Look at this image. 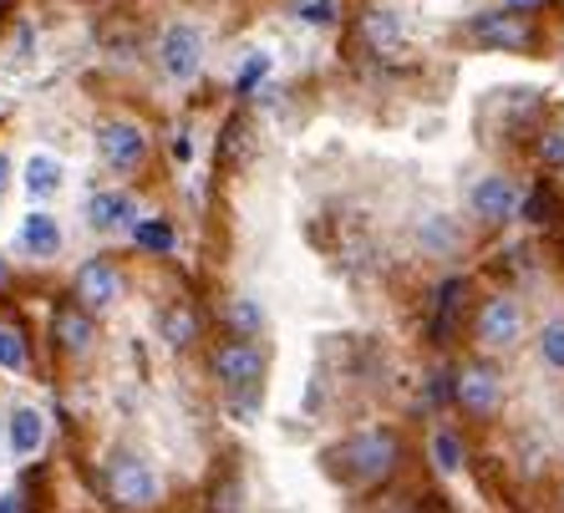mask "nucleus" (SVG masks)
Returning a JSON list of instances; mask_svg holds the SVG:
<instances>
[{"mask_svg": "<svg viewBox=\"0 0 564 513\" xmlns=\"http://www.w3.org/2000/svg\"><path fill=\"white\" fill-rule=\"evenodd\" d=\"M62 188V163L52 153H31L26 159V194L31 198H52Z\"/></svg>", "mask_w": 564, "mask_h": 513, "instance_id": "18", "label": "nucleus"}, {"mask_svg": "<svg viewBox=\"0 0 564 513\" xmlns=\"http://www.w3.org/2000/svg\"><path fill=\"white\" fill-rule=\"evenodd\" d=\"M21 250L36 254V260H52V254L62 250V225H56V214L36 209L21 219Z\"/></svg>", "mask_w": 564, "mask_h": 513, "instance_id": "15", "label": "nucleus"}, {"mask_svg": "<svg viewBox=\"0 0 564 513\" xmlns=\"http://www.w3.org/2000/svg\"><path fill=\"white\" fill-rule=\"evenodd\" d=\"M412 244H417L422 260H458L468 250V234L447 209H422L412 219Z\"/></svg>", "mask_w": 564, "mask_h": 513, "instance_id": "4", "label": "nucleus"}, {"mask_svg": "<svg viewBox=\"0 0 564 513\" xmlns=\"http://www.w3.org/2000/svg\"><path fill=\"white\" fill-rule=\"evenodd\" d=\"M264 72H270V56L254 52L250 62L239 66V77H235V92H254V81H264Z\"/></svg>", "mask_w": 564, "mask_h": 513, "instance_id": "26", "label": "nucleus"}, {"mask_svg": "<svg viewBox=\"0 0 564 513\" xmlns=\"http://www.w3.org/2000/svg\"><path fill=\"white\" fill-rule=\"evenodd\" d=\"M361 41L381 56L402 52V41H408V15L397 11V6H371V11L361 15Z\"/></svg>", "mask_w": 564, "mask_h": 513, "instance_id": "12", "label": "nucleus"}, {"mask_svg": "<svg viewBox=\"0 0 564 513\" xmlns=\"http://www.w3.org/2000/svg\"><path fill=\"white\" fill-rule=\"evenodd\" d=\"M453 402H458L468 417H494V412L503 407V382H499V371L484 367V361L463 367L458 382H453Z\"/></svg>", "mask_w": 564, "mask_h": 513, "instance_id": "7", "label": "nucleus"}, {"mask_svg": "<svg viewBox=\"0 0 564 513\" xmlns=\"http://www.w3.org/2000/svg\"><path fill=\"white\" fill-rule=\"evenodd\" d=\"M72 295H77V305L87 310V316L112 310V305L122 301V275L107 260H87L77 270V280H72Z\"/></svg>", "mask_w": 564, "mask_h": 513, "instance_id": "10", "label": "nucleus"}, {"mask_svg": "<svg viewBox=\"0 0 564 513\" xmlns=\"http://www.w3.org/2000/svg\"><path fill=\"white\" fill-rule=\"evenodd\" d=\"M6 188H11V159L0 153V194H6Z\"/></svg>", "mask_w": 564, "mask_h": 513, "instance_id": "30", "label": "nucleus"}, {"mask_svg": "<svg viewBox=\"0 0 564 513\" xmlns=\"http://www.w3.org/2000/svg\"><path fill=\"white\" fill-rule=\"evenodd\" d=\"M6 443H11L15 458H36L41 443H46V417L36 407H15L11 427H6Z\"/></svg>", "mask_w": 564, "mask_h": 513, "instance_id": "16", "label": "nucleus"}, {"mask_svg": "<svg viewBox=\"0 0 564 513\" xmlns=\"http://www.w3.org/2000/svg\"><path fill=\"white\" fill-rule=\"evenodd\" d=\"M427 458H433V468L443 478H453V473H463L468 452H463V437L453 433V427H437V433L427 437Z\"/></svg>", "mask_w": 564, "mask_h": 513, "instance_id": "17", "label": "nucleus"}, {"mask_svg": "<svg viewBox=\"0 0 564 513\" xmlns=\"http://www.w3.org/2000/svg\"><path fill=\"white\" fill-rule=\"evenodd\" d=\"M52 336H56V346H62L66 356H82L87 346H93L97 326H93V316H87L82 305H62V310L52 316Z\"/></svg>", "mask_w": 564, "mask_h": 513, "instance_id": "14", "label": "nucleus"}, {"mask_svg": "<svg viewBox=\"0 0 564 513\" xmlns=\"http://www.w3.org/2000/svg\"><path fill=\"white\" fill-rule=\"evenodd\" d=\"M519 214H524L529 225H550V214H554L550 194H544V188H534V194H524V198H519Z\"/></svg>", "mask_w": 564, "mask_h": 513, "instance_id": "25", "label": "nucleus"}, {"mask_svg": "<svg viewBox=\"0 0 564 513\" xmlns=\"http://www.w3.org/2000/svg\"><path fill=\"white\" fill-rule=\"evenodd\" d=\"M534 351H539V361H544V367L564 376V316H550L544 326H539Z\"/></svg>", "mask_w": 564, "mask_h": 513, "instance_id": "20", "label": "nucleus"}, {"mask_svg": "<svg viewBox=\"0 0 564 513\" xmlns=\"http://www.w3.org/2000/svg\"><path fill=\"white\" fill-rule=\"evenodd\" d=\"M0 513H21V499H15V493H6V499H0Z\"/></svg>", "mask_w": 564, "mask_h": 513, "instance_id": "31", "label": "nucleus"}, {"mask_svg": "<svg viewBox=\"0 0 564 513\" xmlns=\"http://www.w3.org/2000/svg\"><path fill=\"white\" fill-rule=\"evenodd\" d=\"M0 371H26V341L15 330H0Z\"/></svg>", "mask_w": 564, "mask_h": 513, "instance_id": "24", "label": "nucleus"}, {"mask_svg": "<svg viewBox=\"0 0 564 513\" xmlns=\"http://www.w3.org/2000/svg\"><path fill=\"white\" fill-rule=\"evenodd\" d=\"M194 330H198V320L188 316V310H169V316H163V341H169L173 351L194 341Z\"/></svg>", "mask_w": 564, "mask_h": 513, "instance_id": "22", "label": "nucleus"}, {"mask_svg": "<svg viewBox=\"0 0 564 513\" xmlns=\"http://www.w3.org/2000/svg\"><path fill=\"white\" fill-rule=\"evenodd\" d=\"M468 214L484 219V225H513V219H519V188H513L503 173H484V178H473V188H468Z\"/></svg>", "mask_w": 564, "mask_h": 513, "instance_id": "9", "label": "nucleus"}, {"mask_svg": "<svg viewBox=\"0 0 564 513\" xmlns=\"http://www.w3.org/2000/svg\"><path fill=\"white\" fill-rule=\"evenodd\" d=\"M330 462H341V478L346 483H381V478L397 473V462H402V443H397V433H387V427H367V433L346 437L341 448L330 452Z\"/></svg>", "mask_w": 564, "mask_h": 513, "instance_id": "1", "label": "nucleus"}, {"mask_svg": "<svg viewBox=\"0 0 564 513\" xmlns=\"http://www.w3.org/2000/svg\"><path fill=\"white\" fill-rule=\"evenodd\" d=\"M214 376H219L224 392H254L264 376V351L254 341H224L214 351Z\"/></svg>", "mask_w": 564, "mask_h": 513, "instance_id": "6", "label": "nucleus"}, {"mask_svg": "<svg viewBox=\"0 0 564 513\" xmlns=\"http://www.w3.org/2000/svg\"><path fill=\"white\" fill-rule=\"evenodd\" d=\"M188 153H194V148H188V138H173V159L188 163Z\"/></svg>", "mask_w": 564, "mask_h": 513, "instance_id": "29", "label": "nucleus"}, {"mask_svg": "<svg viewBox=\"0 0 564 513\" xmlns=\"http://www.w3.org/2000/svg\"><path fill=\"white\" fill-rule=\"evenodd\" d=\"M524 305L513 301V295H488L484 305H478V316H473V336H478V346L494 356L513 351V346L524 341Z\"/></svg>", "mask_w": 564, "mask_h": 513, "instance_id": "3", "label": "nucleus"}, {"mask_svg": "<svg viewBox=\"0 0 564 513\" xmlns=\"http://www.w3.org/2000/svg\"><path fill=\"white\" fill-rule=\"evenodd\" d=\"M468 36L484 41V46H499V52H519L529 41V26H524V15H513V11H484L468 21Z\"/></svg>", "mask_w": 564, "mask_h": 513, "instance_id": "11", "label": "nucleus"}, {"mask_svg": "<svg viewBox=\"0 0 564 513\" xmlns=\"http://www.w3.org/2000/svg\"><path fill=\"white\" fill-rule=\"evenodd\" d=\"M132 239H138V250H153V254H173V244H178L169 219H138V225H132Z\"/></svg>", "mask_w": 564, "mask_h": 513, "instance_id": "21", "label": "nucleus"}, {"mask_svg": "<svg viewBox=\"0 0 564 513\" xmlns=\"http://www.w3.org/2000/svg\"><path fill=\"white\" fill-rule=\"evenodd\" d=\"M295 15L305 26H336V0H295Z\"/></svg>", "mask_w": 564, "mask_h": 513, "instance_id": "23", "label": "nucleus"}, {"mask_svg": "<svg viewBox=\"0 0 564 513\" xmlns=\"http://www.w3.org/2000/svg\"><path fill=\"white\" fill-rule=\"evenodd\" d=\"M224 320L235 326L239 341H254L264 330V310H260V301H250V295H235V301L224 305Z\"/></svg>", "mask_w": 564, "mask_h": 513, "instance_id": "19", "label": "nucleus"}, {"mask_svg": "<svg viewBox=\"0 0 564 513\" xmlns=\"http://www.w3.org/2000/svg\"><path fill=\"white\" fill-rule=\"evenodd\" d=\"M0 280H6V260H0Z\"/></svg>", "mask_w": 564, "mask_h": 513, "instance_id": "32", "label": "nucleus"}, {"mask_svg": "<svg viewBox=\"0 0 564 513\" xmlns=\"http://www.w3.org/2000/svg\"><path fill=\"white\" fill-rule=\"evenodd\" d=\"M97 153H102L107 168L128 173V168H138V163L148 159V132L138 128V122H128V118H107L102 128H97Z\"/></svg>", "mask_w": 564, "mask_h": 513, "instance_id": "8", "label": "nucleus"}, {"mask_svg": "<svg viewBox=\"0 0 564 513\" xmlns=\"http://www.w3.org/2000/svg\"><path fill=\"white\" fill-rule=\"evenodd\" d=\"M544 0H503V11H513V15H529V11H539Z\"/></svg>", "mask_w": 564, "mask_h": 513, "instance_id": "28", "label": "nucleus"}, {"mask_svg": "<svg viewBox=\"0 0 564 513\" xmlns=\"http://www.w3.org/2000/svg\"><path fill=\"white\" fill-rule=\"evenodd\" d=\"M102 488H107V499H112V509H122V513L153 509L158 493H163L153 462H148L143 452H132V448H118L102 462Z\"/></svg>", "mask_w": 564, "mask_h": 513, "instance_id": "2", "label": "nucleus"}, {"mask_svg": "<svg viewBox=\"0 0 564 513\" xmlns=\"http://www.w3.org/2000/svg\"><path fill=\"white\" fill-rule=\"evenodd\" d=\"M158 66H163L169 81H194L198 66H204V36L188 21H173L163 31V41H158Z\"/></svg>", "mask_w": 564, "mask_h": 513, "instance_id": "5", "label": "nucleus"}, {"mask_svg": "<svg viewBox=\"0 0 564 513\" xmlns=\"http://www.w3.org/2000/svg\"><path fill=\"white\" fill-rule=\"evenodd\" d=\"M539 159L550 163V168H560V163H564V132H544V143H539Z\"/></svg>", "mask_w": 564, "mask_h": 513, "instance_id": "27", "label": "nucleus"}, {"mask_svg": "<svg viewBox=\"0 0 564 513\" xmlns=\"http://www.w3.org/2000/svg\"><path fill=\"white\" fill-rule=\"evenodd\" d=\"M87 225L93 229H132L138 225V209H132V198L118 194V188H102V194L87 198Z\"/></svg>", "mask_w": 564, "mask_h": 513, "instance_id": "13", "label": "nucleus"}]
</instances>
